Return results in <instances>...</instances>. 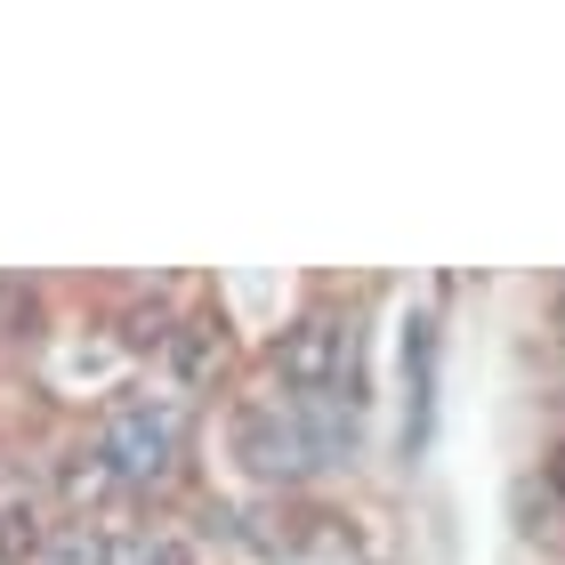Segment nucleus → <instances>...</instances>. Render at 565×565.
I'll use <instances>...</instances> for the list:
<instances>
[{
  "instance_id": "obj_1",
  "label": "nucleus",
  "mask_w": 565,
  "mask_h": 565,
  "mask_svg": "<svg viewBox=\"0 0 565 565\" xmlns=\"http://www.w3.org/2000/svg\"><path fill=\"white\" fill-rule=\"evenodd\" d=\"M267 364H275V388L291 396V404L340 396L348 372H355V323L340 316V307H307V316H291V323L275 331Z\"/></svg>"
},
{
  "instance_id": "obj_3",
  "label": "nucleus",
  "mask_w": 565,
  "mask_h": 565,
  "mask_svg": "<svg viewBox=\"0 0 565 565\" xmlns=\"http://www.w3.org/2000/svg\"><path fill=\"white\" fill-rule=\"evenodd\" d=\"M235 460H250L259 477H291L316 460V436H307V413L291 396H267V404H243L235 413Z\"/></svg>"
},
{
  "instance_id": "obj_7",
  "label": "nucleus",
  "mask_w": 565,
  "mask_h": 565,
  "mask_svg": "<svg viewBox=\"0 0 565 565\" xmlns=\"http://www.w3.org/2000/svg\"><path fill=\"white\" fill-rule=\"evenodd\" d=\"M550 323H557V340H565V291H557V307H550Z\"/></svg>"
},
{
  "instance_id": "obj_6",
  "label": "nucleus",
  "mask_w": 565,
  "mask_h": 565,
  "mask_svg": "<svg viewBox=\"0 0 565 565\" xmlns=\"http://www.w3.org/2000/svg\"><path fill=\"white\" fill-rule=\"evenodd\" d=\"M114 565H194V550L170 525H146V533H114Z\"/></svg>"
},
{
  "instance_id": "obj_4",
  "label": "nucleus",
  "mask_w": 565,
  "mask_h": 565,
  "mask_svg": "<svg viewBox=\"0 0 565 565\" xmlns=\"http://www.w3.org/2000/svg\"><path fill=\"white\" fill-rule=\"evenodd\" d=\"M114 533L106 518H65V525H49V542H41V565H114Z\"/></svg>"
},
{
  "instance_id": "obj_5",
  "label": "nucleus",
  "mask_w": 565,
  "mask_h": 565,
  "mask_svg": "<svg viewBox=\"0 0 565 565\" xmlns=\"http://www.w3.org/2000/svg\"><path fill=\"white\" fill-rule=\"evenodd\" d=\"M41 542H49L41 501L33 493H9V501H0V565H24V557L41 565Z\"/></svg>"
},
{
  "instance_id": "obj_2",
  "label": "nucleus",
  "mask_w": 565,
  "mask_h": 565,
  "mask_svg": "<svg viewBox=\"0 0 565 565\" xmlns=\"http://www.w3.org/2000/svg\"><path fill=\"white\" fill-rule=\"evenodd\" d=\"M97 452L114 460L121 484L170 477V460H178V404H153V396H121V404H106V420H97Z\"/></svg>"
}]
</instances>
